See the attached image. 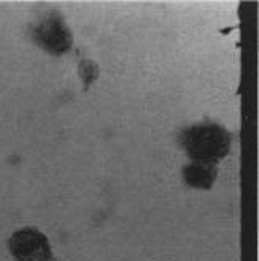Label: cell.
<instances>
[{
    "instance_id": "obj_1",
    "label": "cell",
    "mask_w": 259,
    "mask_h": 261,
    "mask_svg": "<svg viewBox=\"0 0 259 261\" xmlns=\"http://www.w3.org/2000/svg\"><path fill=\"white\" fill-rule=\"evenodd\" d=\"M179 140L188 158L198 163L211 165L221 162L232 144L231 133L216 123H202L187 127L179 136Z\"/></svg>"
},
{
    "instance_id": "obj_2",
    "label": "cell",
    "mask_w": 259,
    "mask_h": 261,
    "mask_svg": "<svg viewBox=\"0 0 259 261\" xmlns=\"http://www.w3.org/2000/svg\"><path fill=\"white\" fill-rule=\"evenodd\" d=\"M34 42L52 55H63L73 45V34L62 15L48 13L33 28Z\"/></svg>"
},
{
    "instance_id": "obj_3",
    "label": "cell",
    "mask_w": 259,
    "mask_h": 261,
    "mask_svg": "<svg viewBox=\"0 0 259 261\" xmlns=\"http://www.w3.org/2000/svg\"><path fill=\"white\" fill-rule=\"evenodd\" d=\"M10 253L16 261H52V248L47 237L36 227L19 229L8 240Z\"/></svg>"
},
{
    "instance_id": "obj_4",
    "label": "cell",
    "mask_w": 259,
    "mask_h": 261,
    "mask_svg": "<svg viewBox=\"0 0 259 261\" xmlns=\"http://www.w3.org/2000/svg\"><path fill=\"white\" fill-rule=\"evenodd\" d=\"M182 176L187 186H190L193 189L209 190L217 177V168L216 165H211V163L193 162L182 169Z\"/></svg>"
}]
</instances>
